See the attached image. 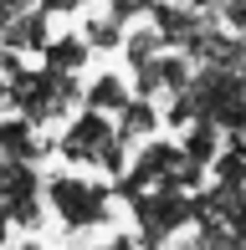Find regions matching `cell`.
<instances>
[{
	"label": "cell",
	"instance_id": "3",
	"mask_svg": "<svg viewBox=\"0 0 246 250\" xmlns=\"http://www.w3.org/2000/svg\"><path fill=\"white\" fill-rule=\"evenodd\" d=\"M128 204L139 220L133 245H164L180 225L195 220V189H180V184H149L139 194H128Z\"/></svg>",
	"mask_w": 246,
	"mask_h": 250
},
{
	"label": "cell",
	"instance_id": "20",
	"mask_svg": "<svg viewBox=\"0 0 246 250\" xmlns=\"http://www.w3.org/2000/svg\"><path fill=\"white\" fill-rule=\"evenodd\" d=\"M221 5H226L231 31H236V36H246V0H221Z\"/></svg>",
	"mask_w": 246,
	"mask_h": 250
},
{
	"label": "cell",
	"instance_id": "4",
	"mask_svg": "<svg viewBox=\"0 0 246 250\" xmlns=\"http://www.w3.org/2000/svg\"><path fill=\"white\" fill-rule=\"evenodd\" d=\"M200 174H205V164L185 158L180 143H144L139 164L128 168V179H118V184H113V194H118V199H128V194H139V189H149V184L200 189Z\"/></svg>",
	"mask_w": 246,
	"mask_h": 250
},
{
	"label": "cell",
	"instance_id": "1",
	"mask_svg": "<svg viewBox=\"0 0 246 250\" xmlns=\"http://www.w3.org/2000/svg\"><path fill=\"white\" fill-rule=\"evenodd\" d=\"M0 92L5 102L21 112L26 123H57L62 112H72L82 102V87H77L72 72H57V66H26L21 51L0 46Z\"/></svg>",
	"mask_w": 246,
	"mask_h": 250
},
{
	"label": "cell",
	"instance_id": "22",
	"mask_svg": "<svg viewBox=\"0 0 246 250\" xmlns=\"http://www.w3.org/2000/svg\"><path fill=\"white\" fill-rule=\"evenodd\" d=\"M47 16H67V10H82V0H36Z\"/></svg>",
	"mask_w": 246,
	"mask_h": 250
},
{
	"label": "cell",
	"instance_id": "7",
	"mask_svg": "<svg viewBox=\"0 0 246 250\" xmlns=\"http://www.w3.org/2000/svg\"><path fill=\"white\" fill-rule=\"evenodd\" d=\"M57 148L72 158V164H87V168H108V174L123 168V138L98 107H87V118H77L72 128H67V138Z\"/></svg>",
	"mask_w": 246,
	"mask_h": 250
},
{
	"label": "cell",
	"instance_id": "19",
	"mask_svg": "<svg viewBox=\"0 0 246 250\" xmlns=\"http://www.w3.org/2000/svg\"><path fill=\"white\" fill-rule=\"evenodd\" d=\"M159 46H164V36H159V31H133V36H128V62H133V66H139V62H149Z\"/></svg>",
	"mask_w": 246,
	"mask_h": 250
},
{
	"label": "cell",
	"instance_id": "17",
	"mask_svg": "<svg viewBox=\"0 0 246 250\" xmlns=\"http://www.w3.org/2000/svg\"><path fill=\"white\" fill-rule=\"evenodd\" d=\"M82 102H87V107H98V112H118L123 102H128V87H123L118 77H98V82L82 92Z\"/></svg>",
	"mask_w": 246,
	"mask_h": 250
},
{
	"label": "cell",
	"instance_id": "13",
	"mask_svg": "<svg viewBox=\"0 0 246 250\" xmlns=\"http://www.w3.org/2000/svg\"><path fill=\"white\" fill-rule=\"evenodd\" d=\"M118 112H123V118H118V138H123V143H128V138H149V133L159 128V112H154L149 97H139V92L123 102Z\"/></svg>",
	"mask_w": 246,
	"mask_h": 250
},
{
	"label": "cell",
	"instance_id": "5",
	"mask_svg": "<svg viewBox=\"0 0 246 250\" xmlns=\"http://www.w3.org/2000/svg\"><path fill=\"white\" fill-rule=\"evenodd\" d=\"M195 220H200V245H246V179L221 184L195 194Z\"/></svg>",
	"mask_w": 246,
	"mask_h": 250
},
{
	"label": "cell",
	"instance_id": "16",
	"mask_svg": "<svg viewBox=\"0 0 246 250\" xmlns=\"http://www.w3.org/2000/svg\"><path fill=\"white\" fill-rule=\"evenodd\" d=\"M210 164H216V179H221V184H241V179H246V133H236L226 148H216Z\"/></svg>",
	"mask_w": 246,
	"mask_h": 250
},
{
	"label": "cell",
	"instance_id": "14",
	"mask_svg": "<svg viewBox=\"0 0 246 250\" xmlns=\"http://www.w3.org/2000/svg\"><path fill=\"white\" fill-rule=\"evenodd\" d=\"M185 158H195V164H205L210 168V158H216V148H221V128L210 118H190V133H185Z\"/></svg>",
	"mask_w": 246,
	"mask_h": 250
},
{
	"label": "cell",
	"instance_id": "18",
	"mask_svg": "<svg viewBox=\"0 0 246 250\" xmlns=\"http://www.w3.org/2000/svg\"><path fill=\"white\" fill-rule=\"evenodd\" d=\"M82 41H87V46H118V41H123V26H118L113 16H108V21H87Z\"/></svg>",
	"mask_w": 246,
	"mask_h": 250
},
{
	"label": "cell",
	"instance_id": "6",
	"mask_svg": "<svg viewBox=\"0 0 246 250\" xmlns=\"http://www.w3.org/2000/svg\"><path fill=\"white\" fill-rule=\"evenodd\" d=\"M10 225H21V230L41 225V179L26 158L0 153V245L10 240Z\"/></svg>",
	"mask_w": 246,
	"mask_h": 250
},
{
	"label": "cell",
	"instance_id": "9",
	"mask_svg": "<svg viewBox=\"0 0 246 250\" xmlns=\"http://www.w3.org/2000/svg\"><path fill=\"white\" fill-rule=\"evenodd\" d=\"M149 10H154V31L164 36V46H180L185 56H190V46L210 31V21L200 16L195 5H164V0H154Z\"/></svg>",
	"mask_w": 246,
	"mask_h": 250
},
{
	"label": "cell",
	"instance_id": "12",
	"mask_svg": "<svg viewBox=\"0 0 246 250\" xmlns=\"http://www.w3.org/2000/svg\"><path fill=\"white\" fill-rule=\"evenodd\" d=\"M0 153L5 158H26V164H36L41 153H47V143H36V123H26L16 112L10 123H0Z\"/></svg>",
	"mask_w": 246,
	"mask_h": 250
},
{
	"label": "cell",
	"instance_id": "23",
	"mask_svg": "<svg viewBox=\"0 0 246 250\" xmlns=\"http://www.w3.org/2000/svg\"><path fill=\"white\" fill-rule=\"evenodd\" d=\"M185 5H195V10H216L221 0H185Z\"/></svg>",
	"mask_w": 246,
	"mask_h": 250
},
{
	"label": "cell",
	"instance_id": "11",
	"mask_svg": "<svg viewBox=\"0 0 246 250\" xmlns=\"http://www.w3.org/2000/svg\"><path fill=\"white\" fill-rule=\"evenodd\" d=\"M47 10L41 5H26V10H16V16L0 26V46H10V51H41L47 46Z\"/></svg>",
	"mask_w": 246,
	"mask_h": 250
},
{
	"label": "cell",
	"instance_id": "2",
	"mask_svg": "<svg viewBox=\"0 0 246 250\" xmlns=\"http://www.w3.org/2000/svg\"><path fill=\"white\" fill-rule=\"evenodd\" d=\"M190 118H210L226 133H246V66H210L190 72V82L170 102V123L185 128Z\"/></svg>",
	"mask_w": 246,
	"mask_h": 250
},
{
	"label": "cell",
	"instance_id": "21",
	"mask_svg": "<svg viewBox=\"0 0 246 250\" xmlns=\"http://www.w3.org/2000/svg\"><path fill=\"white\" fill-rule=\"evenodd\" d=\"M113 5V21H128V16H139V10H149L154 0H108Z\"/></svg>",
	"mask_w": 246,
	"mask_h": 250
},
{
	"label": "cell",
	"instance_id": "10",
	"mask_svg": "<svg viewBox=\"0 0 246 250\" xmlns=\"http://www.w3.org/2000/svg\"><path fill=\"white\" fill-rule=\"evenodd\" d=\"M190 72H195V62H190V56L180 51V56H149V62H139L133 66V92L139 97H154V92H164V87H170V92H180V87L190 82Z\"/></svg>",
	"mask_w": 246,
	"mask_h": 250
},
{
	"label": "cell",
	"instance_id": "8",
	"mask_svg": "<svg viewBox=\"0 0 246 250\" xmlns=\"http://www.w3.org/2000/svg\"><path fill=\"white\" fill-rule=\"evenodd\" d=\"M47 199L57 204L67 230H93V225H108V199H113V189L72 179V174H57V179H47Z\"/></svg>",
	"mask_w": 246,
	"mask_h": 250
},
{
	"label": "cell",
	"instance_id": "15",
	"mask_svg": "<svg viewBox=\"0 0 246 250\" xmlns=\"http://www.w3.org/2000/svg\"><path fill=\"white\" fill-rule=\"evenodd\" d=\"M87 41L82 36H62V41H47L41 46V56H47V66H57V72H77V66L87 62Z\"/></svg>",
	"mask_w": 246,
	"mask_h": 250
}]
</instances>
